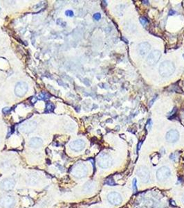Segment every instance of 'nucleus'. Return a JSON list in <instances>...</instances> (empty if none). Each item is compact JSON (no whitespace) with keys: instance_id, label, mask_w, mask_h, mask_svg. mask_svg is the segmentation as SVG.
Here are the masks:
<instances>
[{"instance_id":"obj_6","label":"nucleus","mask_w":184,"mask_h":208,"mask_svg":"<svg viewBox=\"0 0 184 208\" xmlns=\"http://www.w3.org/2000/svg\"><path fill=\"white\" fill-rule=\"evenodd\" d=\"M37 127V123L36 122L31 121L27 122L23 124L20 126V130L24 133L29 134L30 132H33Z\"/></svg>"},{"instance_id":"obj_19","label":"nucleus","mask_w":184,"mask_h":208,"mask_svg":"<svg viewBox=\"0 0 184 208\" xmlns=\"http://www.w3.org/2000/svg\"><path fill=\"white\" fill-rule=\"evenodd\" d=\"M92 185H93V183H87V184L85 185V189L86 190V191H87V192L91 191V190L92 189H91V187H92V188L94 187H93Z\"/></svg>"},{"instance_id":"obj_17","label":"nucleus","mask_w":184,"mask_h":208,"mask_svg":"<svg viewBox=\"0 0 184 208\" xmlns=\"http://www.w3.org/2000/svg\"><path fill=\"white\" fill-rule=\"evenodd\" d=\"M54 110V106L51 103H49L47 105V108H46V112L47 113H51Z\"/></svg>"},{"instance_id":"obj_11","label":"nucleus","mask_w":184,"mask_h":208,"mask_svg":"<svg viewBox=\"0 0 184 208\" xmlns=\"http://www.w3.org/2000/svg\"><path fill=\"white\" fill-rule=\"evenodd\" d=\"M85 146V141L82 139H77L70 144V147L74 151H80L84 149Z\"/></svg>"},{"instance_id":"obj_7","label":"nucleus","mask_w":184,"mask_h":208,"mask_svg":"<svg viewBox=\"0 0 184 208\" xmlns=\"http://www.w3.org/2000/svg\"><path fill=\"white\" fill-rule=\"evenodd\" d=\"M170 176V170L169 168L166 167H162L158 169L157 171V178L159 181H164Z\"/></svg>"},{"instance_id":"obj_12","label":"nucleus","mask_w":184,"mask_h":208,"mask_svg":"<svg viewBox=\"0 0 184 208\" xmlns=\"http://www.w3.org/2000/svg\"><path fill=\"white\" fill-rule=\"evenodd\" d=\"M179 138V133L177 130H171L168 131L166 134V140L170 143H174Z\"/></svg>"},{"instance_id":"obj_20","label":"nucleus","mask_w":184,"mask_h":208,"mask_svg":"<svg viewBox=\"0 0 184 208\" xmlns=\"http://www.w3.org/2000/svg\"><path fill=\"white\" fill-rule=\"evenodd\" d=\"M140 22H141L142 25L145 26V25H147V24H148V21L146 18H145V17H141V18H140Z\"/></svg>"},{"instance_id":"obj_1","label":"nucleus","mask_w":184,"mask_h":208,"mask_svg":"<svg viewBox=\"0 0 184 208\" xmlns=\"http://www.w3.org/2000/svg\"><path fill=\"white\" fill-rule=\"evenodd\" d=\"M175 71L174 65L170 60L163 62L159 66V74L163 77H168L173 74Z\"/></svg>"},{"instance_id":"obj_16","label":"nucleus","mask_w":184,"mask_h":208,"mask_svg":"<svg viewBox=\"0 0 184 208\" xmlns=\"http://www.w3.org/2000/svg\"><path fill=\"white\" fill-rule=\"evenodd\" d=\"M105 183H106L107 185H110V186H114V185H116L115 182H114V179L111 177L107 178V179L106 180V182H105Z\"/></svg>"},{"instance_id":"obj_3","label":"nucleus","mask_w":184,"mask_h":208,"mask_svg":"<svg viewBox=\"0 0 184 208\" xmlns=\"http://www.w3.org/2000/svg\"><path fill=\"white\" fill-rule=\"evenodd\" d=\"M98 164L99 167L103 169L110 167L112 165V159L111 157L106 153H101L98 158Z\"/></svg>"},{"instance_id":"obj_18","label":"nucleus","mask_w":184,"mask_h":208,"mask_svg":"<svg viewBox=\"0 0 184 208\" xmlns=\"http://www.w3.org/2000/svg\"><path fill=\"white\" fill-rule=\"evenodd\" d=\"M50 96L48 94L46 93V92H42L40 94L39 99H44V100H46V99H48L49 98Z\"/></svg>"},{"instance_id":"obj_23","label":"nucleus","mask_w":184,"mask_h":208,"mask_svg":"<svg viewBox=\"0 0 184 208\" xmlns=\"http://www.w3.org/2000/svg\"><path fill=\"white\" fill-rule=\"evenodd\" d=\"M133 190L134 192H136L137 191V187H136V179H134L133 181Z\"/></svg>"},{"instance_id":"obj_4","label":"nucleus","mask_w":184,"mask_h":208,"mask_svg":"<svg viewBox=\"0 0 184 208\" xmlns=\"http://www.w3.org/2000/svg\"><path fill=\"white\" fill-rule=\"evenodd\" d=\"M15 205V199L10 195H5L0 198V205L3 208H13Z\"/></svg>"},{"instance_id":"obj_5","label":"nucleus","mask_w":184,"mask_h":208,"mask_svg":"<svg viewBox=\"0 0 184 208\" xmlns=\"http://www.w3.org/2000/svg\"><path fill=\"white\" fill-rule=\"evenodd\" d=\"M161 56V53L159 50H154L148 55L147 58V63L149 65L153 66L159 62Z\"/></svg>"},{"instance_id":"obj_25","label":"nucleus","mask_w":184,"mask_h":208,"mask_svg":"<svg viewBox=\"0 0 184 208\" xmlns=\"http://www.w3.org/2000/svg\"><path fill=\"white\" fill-rule=\"evenodd\" d=\"M183 203H184V196H183Z\"/></svg>"},{"instance_id":"obj_8","label":"nucleus","mask_w":184,"mask_h":208,"mask_svg":"<svg viewBox=\"0 0 184 208\" xmlns=\"http://www.w3.org/2000/svg\"><path fill=\"white\" fill-rule=\"evenodd\" d=\"M28 91V85L24 82H19L15 87V93L17 97H22L26 94Z\"/></svg>"},{"instance_id":"obj_21","label":"nucleus","mask_w":184,"mask_h":208,"mask_svg":"<svg viewBox=\"0 0 184 208\" xmlns=\"http://www.w3.org/2000/svg\"><path fill=\"white\" fill-rule=\"evenodd\" d=\"M65 15H66V16L73 17V15H74V13H73V12L72 11V10H66V11L65 12Z\"/></svg>"},{"instance_id":"obj_9","label":"nucleus","mask_w":184,"mask_h":208,"mask_svg":"<svg viewBox=\"0 0 184 208\" xmlns=\"http://www.w3.org/2000/svg\"><path fill=\"white\" fill-rule=\"evenodd\" d=\"M137 175L143 183H148L150 181V171L148 170V168L145 167H139L137 170Z\"/></svg>"},{"instance_id":"obj_13","label":"nucleus","mask_w":184,"mask_h":208,"mask_svg":"<svg viewBox=\"0 0 184 208\" xmlns=\"http://www.w3.org/2000/svg\"><path fill=\"white\" fill-rule=\"evenodd\" d=\"M15 184V181L13 179L7 178V179L3 180L0 185H1V188L4 191H10V190L13 189Z\"/></svg>"},{"instance_id":"obj_15","label":"nucleus","mask_w":184,"mask_h":208,"mask_svg":"<svg viewBox=\"0 0 184 208\" xmlns=\"http://www.w3.org/2000/svg\"><path fill=\"white\" fill-rule=\"evenodd\" d=\"M43 144L42 139L39 137H33L30 140V146L33 148L40 147Z\"/></svg>"},{"instance_id":"obj_2","label":"nucleus","mask_w":184,"mask_h":208,"mask_svg":"<svg viewBox=\"0 0 184 208\" xmlns=\"http://www.w3.org/2000/svg\"><path fill=\"white\" fill-rule=\"evenodd\" d=\"M88 172L87 167L85 164L82 162H78L73 166L71 169V174L77 178H82L86 176Z\"/></svg>"},{"instance_id":"obj_14","label":"nucleus","mask_w":184,"mask_h":208,"mask_svg":"<svg viewBox=\"0 0 184 208\" xmlns=\"http://www.w3.org/2000/svg\"><path fill=\"white\" fill-rule=\"evenodd\" d=\"M151 46L148 43H142L138 46V52L141 56H145L150 51Z\"/></svg>"},{"instance_id":"obj_24","label":"nucleus","mask_w":184,"mask_h":208,"mask_svg":"<svg viewBox=\"0 0 184 208\" xmlns=\"http://www.w3.org/2000/svg\"><path fill=\"white\" fill-rule=\"evenodd\" d=\"M2 111H3V113H4V114H8V113H9V112H10V109L9 108H3Z\"/></svg>"},{"instance_id":"obj_10","label":"nucleus","mask_w":184,"mask_h":208,"mask_svg":"<svg viewBox=\"0 0 184 208\" xmlns=\"http://www.w3.org/2000/svg\"><path fill=\"white\" fill-rule=\"evenodd\" d=\"M109 202L114 205H118L122 202V197L116 192H111L107 196Z\"/></svg>"},{"instance_id":"obj_22","label":"nucleus","mask_w":184,"mask_h":208,"mask_svg":"<svg viewBox=\"0 0 184 208\" xmlns=\"http://www.w3.org/2000/svg\"><path fill=\"white\" fill-rule=\"evenodd\" d=\"M94 18L96 20H99L101 18V13H96L94 14Z\"/></svg>"}]
</instances>
